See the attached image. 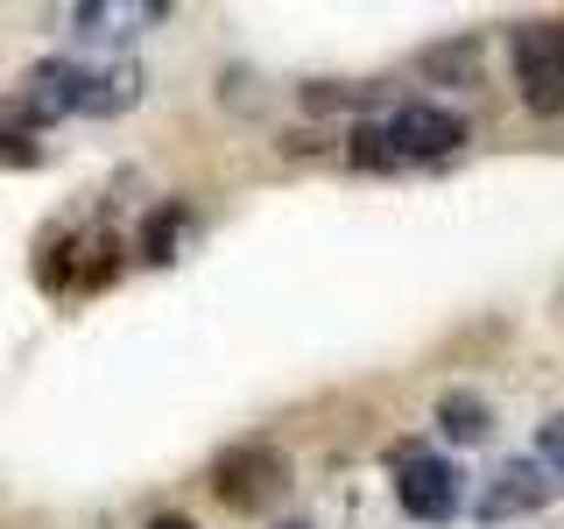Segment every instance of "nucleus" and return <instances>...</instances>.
I'll use <instances>...</instances> for the list:
<instances>
[{"mask_svg": "<svg viewBox=\"0 0 564 529\" xmlns=\"http://www.w3.org/2000/svg\"><path fill=\"white\" fill-rule=\"evenodd\" d=\"M375 128H381V149L395 170L402 163H445V155H458V141H466V120L437 99H402V106H388Z\"/></svg>", "mask_w": 564, "mask_h": 529, "instance_id": "1", "label": "nucleus"}, {"mask_svg": "<svg viewBox=\"0 0 564 529\" xmlns=\"http://www.w3.org/2000/svg\"><path fill=\"white\" fill-rule=\"evenodd\" d=\"M395 501L410 522H452L458 508H466V473L452 466V458L423 452V445H402L395 452Z\"/></svg>", "mask_w": 564, "mask_h": 529, "instance_id": "2", "label": "nucleus"}, {"mask_svg": "<svg viewBox=\"0 0 564 529\" xmlns=\"http://www.w3.org/2000/svg\"><path fill=\"white\" fill-rule=\"evenodd\" d=\"M282 487H290V458L275 445H261V438L212 458V494L226 508H240V516H261L269 501H282Z\"/></svg>", "mask_w": 564, "mask_h": 529, "instance_id": "3", "label": "nucleus"}, {"mask_svg": "<svg viewBox=\"0 0 564 529\" xmlns=\"http://www.w3.org/2000/svg\"><path fill=\"white\" fill-rule=\"evenodd\" d=\"M508 64L529 114H564V22H522L508 35Z\"/></svg>", "mask_w": 564, "mask_h": 529, "instance_id": "4", "label": "nucleus"}, {"mask_svg": "<svg viewBox=\"0 0 564 529\" xmlns=\"http://www.w3.org/2000/svg\"><path fill=\"white\" fill-rule=\"evenodd\" d=\"M70 78H78V114L113 120V114H128L141 99L149 71H141L128 50H93V57H70Z\"/></svg>", "mask_w": 564, "mask_h": 529, "instance_id": "5", "label": "nucleus"}, {"mask_svg": "<svg viewBox=\"0 0 564 529\" xmlns=\"http://www.w3.org/2000/svg\"><path fill=\"white\" fill-rule=\"evenodd\" d=\"M551 494H557V481H551L543 458H501V466L487 473V487L473 494V516L480 522H516V516H536Z\"/></svg>", "mask_w": 564, "mask_h": 529, "instance_id": "6", "label": "nucleus"}, {"mask_svg": "<svg viewBox=\"0 0 564 529\" xmlns=\"http://www.w3.org/2000/svg\"><path fill=\"white\" fill-rule=\"evenodd\" d=\"M155 22H163V0H78V8H70V29L93 50H120Z\"/></svg>", "mask_w": 564, "mask_h": 529, "instance_id": "7", "label": "nucleus"}, {"mask_svg": "<svg viewBox=\"0 0 564 529\" xmlns=\"http://www.w3.org/2000/svg\"><path fill=\"white\" fill-rule=\"evenodd\" d=\"M437 431H445L452 445H487L494 438V402L473 396V388H445V396H437Z\"/></svg>", "mask_w": 564, "mask_h": 529, "instance_id": "8", "label": "nucleus"}, {"mask_svg": "<svg viewBox=\"0 0 564 529\" xmlns=\"http://www.w3.org/2000/svg\"><path fill=\"white\" fill-rule=\"evenodd\" d=\"M176 234H184V205H170L155 226H141V261H176V255H170Z\"/></svg>", "mask_w": 564, "mask_h": 529, "instance_id": "9", "label": "nucleus"}, {"mask_svg": "<svg viewBox=\"0 0 564 529\" xmlns=\"http://www.w3.org/2000/svg\"><path fill=\"white\" fill-rule=\"evenodd\" d=\"M149 529H198V522H191V516H155Z\"/></svg>", "mask_w": 564, "mask_h": 529, "instance_id": "10", "label": "nucleus"}, {"mask_svg": "<svg viewBox=\"0 0 564 529\" xmlns=\"http://www.w3.org/2000/svg\"><path fill=\"white\" fill-rule=\"evenodd\" d=\"M282 529H311V522H282Z\"/></svg>", "mask_w": 564, "mask_h": 529, "instance_id": "11", "label": "nucleus"}]
</instances>
